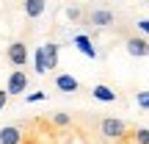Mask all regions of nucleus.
<instances>
[{"label": "nucleus", "instance_id": "obj_1", "mask_svg": "<svg viewBox=\"0 0 149 144\" xmlns=\"http://www.w3.org/2000/svg\"><path fill=\"white\" fill-rule=\"evenodd\" d=\"M100 133L105 136V139L111 141H119L124 133H127V125H124V119H116V117H105L100 122Z\"/></svg>", "mask_w": 149, "mask_h": 144}, {"label": "nucleus", "instance_id": "obj_2", "mask_svg": "<svg viewBox=\"0 0 149 144\" xmlns=\"http://www.w3.org/2000/svg\"><path fill=\"white\" fill-rule=\"evenodd\" d=\"M6 58H8L11 67H28V61H31V50H28L25 42H11L8 50H6Z\"/></svg>", "mask_w": 149, "mask_h": 144}, {"label": "nucleus", "instance_id": "obj_3", "mask_svg": "<svg viewBox=\"0 0 149 144\" xmlns=\"http://www.w3.org/2000/svg\"><path fill=\"white\" fill-rule=\"evenodd\" d=\"M6 91H8L11 97H19L28 91V72L25 70H14L8 75V80H6Z\"/></svg>", "mask_w": 149, "mask_h": 144}, {"label": "nucleus", "instance_id": "obj_4", "mask_svg": "<svg viewBox=\"0 0 149 144\" xmlns=\"http://www.w3.org/2000/svg\"><path fill=\"white\" fill-rule=\"evenodd\" d=\"M55 89L64 91V94H77L80 91V80L74 78V75H69V72H61V75H55Z\"/></svg>", "mask_w": 149, "mask_h": 144}, {"label": "nucleus", "instance_id": "obj_5", "mask_svg": "<svg viewBox=\"0 0 149 144\" xmlns=\"http://www.w3.org/2000/svg\"><path fill=\"white\" fill-rule=\"evenodd\" d=\"M124 50H127L133 58H146L149 55V42L141 36H130L127 42H124Z\"/></svg>", "mask_w": 149, "mask_h": 144}, {"label": "nucleus", "instance_id": "obj_6", "mask_svg": "<svg viewBox=\"0 0 149 144\" xmlns=\"http://www.w3.org/2000/svg\"><path fill=\"white\" fill-rule=\"evenodd\" d=\"M72 44L86 55V58H91V61L100 55V53H97V47H94V42H91V36H86V33H77V36L72 39Z\"/></svg>", "mask_w": 149, "mask_h": 144}, {"label": "nucleus", "instance_id": "obj_7", "mask_svg": "<svg viewBox=\"0 0 149 144\" xmlns=\"http://www.w3.org/2000/svg\"><path fill=\"white\" fill-rule=\"evenodd\" d=\"M91 97L100 100V103H116L119 100V94L111 89V86H105V83H97L94 89H91Z\"/></svg>", "mask_w": 149, "mask_h": 144}, {"label": "nucleus", "instance_id": "obj_8", "mask_svg": "<svg viewBox=\"0 0 149 144\" xmlns=\"http://www.w3.org/2000/svg\"><path fill=\"white\" fill-rule=\"evenodd\" d=\"M44 8H47V0H25V3H22V11H25L28 20H36V17H42Z\"/></svg>", "mask_w": 149, "mask_h": 144}, {"label": "nucleus", "instance_id": "obj_9", "mask_svg": "<svg viewBox=\"0 0 149 144\" xmlns=\"http://www.w3.org/2000/svg\"><path fill=\"white\" fill-rule=\"evenodd\" d=\"M113 11H108V8H94L91 11V25H97V28H108V25H113Z\"/></svg>", "mask_w": 149, "mask_h": 144}, {"label": "nucleus", "instance_id": "obj_10", "mask_svg": "<svg viewBox=\"0 0 149 144\" xmlns=\"http://www.w3.org/2000/svg\"><path fill=\"white\" fill-rule=\"evenodd\" d=\"M22 141V130L17 125H6L0 128V144H19Z\"/></svg>", "mask_w": 149, "mask_h": 144}, {"label": "nucleus", "instance_id": "obj_11", "mask_svg": "<svg viewBox=\"0 0 149 144\" xmlns=\"http://www.w3.org/2000/svg\"><path fill=\"white\" fill-rule=\"evenodd\" d=\"M33 72H36V75H47L50 72L47 55H44V44H42V47H36V53H33Z\"/></svg>", "mask_w": 149, "mask_h": 144}, {"label": "nucleus", "instance_id": "obj_12", "mask_svg": "<svg viewBox=\"0 0 149 144\" xmlns=\"http://www.w3.org/2000/svg\"><path fill=\"white\" fill-rule=\"evenodd\" d=\"M58 50H61V44H55V42L44 44V55H47V67H50V70L58 67Z\"/></svg>", "mask_w": 149, "mask_h": 144}, {"label": "nucleus", "instance_id": "obj_13", "mask_svg": "<svg viewBox=\"0 0 149 144\" xmlns=\"http://www.w3.org/2000/svg\"><path fill=\"white\" fill-rule=\"evenodd\" d=\"M53 125L66 128V125H72V117H69V114H53Z\"/></svg>", "mask_w": 149, "mask_h": 144}, {"label": "nucleus", "instance_id": "obj_14", "mask_svg": "<svg viewBox=\"0 0 149 144\" xmlns=\"http://www.w3.org/2000/svg\"><path fill=\"white\" fill-rule=\"evenodd\" d=\"M135 103H138V108L149 111V91H146V89H144V91H138V94H135Z\"/></svg>", "mask_w": 149, "mask_h": 144}, {"label": "nucleus", "instance_id": "obj_15", "mask_svg": "<svg viewBox=\"0 0 149 144\" xmlns=\"http://www.w3.org/2000/svg\"><path fill=\"white\" fill-rule=\"evenodd\" d=\"M135 144H149V128H138L135 130Z\"/></svg>", "mask_w": 149, "mask_h": 144}, {"label": "nucleus", "instance_id": "obj_16", "mask_svg": "<svg viewBox=\"0 0 149 144\" xmlns=\"http://www.w3.org/2000/svg\"><path fill=\"white\" fill-rule=\"evenodd\" d=\"M47 100V91H31V94H25V103H42Z\"/></svg>", "mask_w": 149, "mask_h": 144}, {"label": "nucleus", "instance_id": "obj_17", "mask_svg": "<svg viewBox=\"0 0 149 144\" xmlns=\"http://www.w3.org/2000/svg\"><path fill=\"white\" fill-rule=\"evenodd\" d=\"M135 28H138L141 33H146V36H149V20H138V22H135Z\"/></svg>", "mask_w": 149, "mask_h": 144}, {"label": "nucleus", "instance_id": "obj_18", "mask_svg": "<svg viewBox=\"0 0 149 144\" xmlns=\"http://www.w3.org/2000/svg\"><path fill=\"white\" fill-rule=\"evenodd\" d=\"M8 97H11L8 91H6V89H0V111H3V108L8 105Z\"/></svg>", "mask_w": 149, "mask_h": 144}, {"label": "nucleus", "instance_id": "obj_19", "mask_svg": "<svg viewBox=\"0 0 149 144\" xmlns=\"http://www.w3.org/2000/svg\"><path fill=\"white\" fill-rule=\"evenodd\" d=\"M66 14H69V20H80V8H69Z\"/></svg>", "mask_w": 149, "mask_h": 144}, {"label": "nucleus", "instance_id": "obj_20", "mask_svg": "<svg viewBox=\"0 0 149 144\" xmlns=\"http://www.w3.org/2000/svg\"><path fill=\"white\" fill-rule=\"evenodd\" d=\"M146 6H149V3H146Z\"/></svg>", "mask_w": 149, "mask_h": 144}]
</instances>
